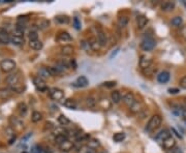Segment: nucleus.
<instances>
[{"label": "nucleus", "instance_id": "nucleus-1", "mask_svg": "<svg viewBox=\"0 0 186 153\" xmlns=\"http://www.w3.org/2000/svg\"><path fill=\"white\" fill-rule=\"evenodd\" d=\"M5 81H6V83L8 84V87L11 88L14 92L22 93V92H24L25 89H26V85L24 84L23 78H22V75L20 72L11 73L9 76H7V78L5 79Z\"/></svg>", "mask_w": 186, "mask_h": 153}, {"label": "nucleus", "instance_id": "nucleus-2", "mask_svg": "<svg viewBox=\"0 0 186 153\" xmlns=\"http://www.w3.org/2000/svg\"><path fill=\"white\" fill-rule=\"evenodd\" d=\"M161 123H162V118H161V116L158 114L153 115L150 118V120H149L147 125H146V130H147L148 133H152V131H154L155 129H157L161 125Z\"/></svg>", "mask_w": 186, "mask_h": 153}, {"label": "nucleus", "instance_id": "nucleus-3", "mask_svg": "<svg viewBox=\"0 0 186 153\" xmlns=\"http://www.w3.org/2000/svg\"><path fill=\"white\" fill-rule=\"evenodd\" d=\"M155 46H156V42H155L154 38L146 37L145 39H143L141 44V49L145 52H150L155 48Z\"/></svg>", "mask_w": 186, "mask_h": 153}, {"label": "nucleus", "instance_id": "nucleus-4", "mask_svg": "<svg viewBox=\"0 0 186 153\" xmlns=\"http://www.w3.org/2000/svg\"><path fill=\"white\" fill-rule=\"evenodd\" d=\"M0 68L4 72H11L16 68V62L11 59H4L0 62Z\"/></svg>", "mask_w": 186, "mask_h": 153}, {"label": "nucleus", "instance_id": "nucleus-5", "mask_svg": "<svg viewBox=\"0 0 186 153\" xmlns=\"http://www.w3.org/2000/svg\"><path fill=\"white\" fill-rule=\"evenodd\" d=\"M49 96L53 100H61L64 97V92L59 88H51L49 89Z\"/></svg>", "mask_w": 186, "mask_h": 153}, {"label": "nucleus", "instance_id": "nucleus-6", "mask_svg": "<svg viewBox=\"0 0 186 153\" xmlns=\"http://www.w3.org/2000/svg\"><path fill=\"white\" fill-rule=\"evenodd\" d=\"M9 122H11V125L14 129L21 131L24 128V123L22 122V120L17 116H11L9 118Z\"/></svg>", "mask_w": 186, "mask_h": 153}, {"label": "nucleus", "instance_id": "nucleus-7", "mask_svg": "<svg viewBox=\"0 0 186 153\" xmlns=\"http://www.w3.org/2000/svg\"><path fill=\"white\" fill-rule=\"evenodd\" d=\"M121 97H122V102L125 103L126 106H128V108L131 105H133V103L135 102V94L130 91H127V92H124L123 94H121Z\"/></svg>", "mask_w": 186, "mask_h": 153}, {"label": "nucleus", "instance_id": "nucleus-8", "mask_svg": "<svg viewBox=\"0 0 186 153\" xmlns=\"http://www.w3.org/2000/svg\"><path fill=\"white\" fill-rule=\"evenodd\" d=\"M140 67L143 69L147 68V67H149L150 65H152V57L150 56V55H147V54H144L141 56V59H140Z\"/></svg>", "mask_w": 186, "mask_h": 153}, {"label": "nucleus", "instance_id": "nucleus-9", "mask_svg": "<svg viewBox=\"0 0 186 153\" xmlns=\"http://www.w3.org/2000/svg\"><path fill=\"white\" fill-rule=\"evenodd\" d=\"M33 84H34V86H35L36 89L39 90V91H46V89H48L45 80L42 79L38 76H34V78H33Z\"/></svg>", "mask_w": 186, "mask_h": 153}, {"label": "nucleus", "instance_id": "nucleus-10", "mask_svg": "<svg viewBox=\"0 0 186 153\" xmlns=\"http://www.w3.org/2000/svg\"><path fill=\"white\" fill-rule=\"evenodd\" d=\"M129 110H130V112L133 113V114L140 115L142 112L145 111L146 108L144 107V105H143L142 102H138V100H135V102L133 103V105H131L129 107Z\"/></svg>", "mask_w": 186, "mask_h": 153}, {"label": "nucleus", "instance_id": "nucleus-11", "mask_svg": "<svg viewBox=\"0 0 186 153\" xmlns=\"http://www.w3.org/2000/svg\"><path fill=\"white\" fill-rule=\"evenodd\" d=\"M97 41L98 44L100 45V47H105L108 44V35L105 34V32L104 30H101L100 28H98L97 30Z\"/></svg>", "mask_w": 186, "mask_h": 153}, {"label": "nucleus", "instance_id": "nucleus-12", "mask_svg": "<svg viewBox=\"0 0 186 153\" xmlns=\"http://www.w3.org/2000/svg\"><path fill=\"white\" fill-rule=\"evenodd\" d=\"M161 144H162L163 148L166 150H167V151H169V150H172L173 148H175L176 147V141L172 136H170V138H167L166 140H164Z\"/></svg>", "mask_w": 186, "mask_h": 153}, {"label": "nucleus", "instance_id": "nucleus-13", "mask_svg": "<svg viewBox=\"0 0 186 153\" xmlns=\"http://www.w3.org/2000/svg\"><path fill=\"white\" fill-rule=\"evenodd\" d=\"M57 41L59 42H69L73 41V37L66 31H60L57 35Z\"/></svg>", "mask_w": 186, "mask_h": 153}, {"label": "nucleus", "instance_id": "nucleus-14", "mask_svg": "<svg viewBox=\"0 0 186 153\" xmlns=\"http://www.w3.org/2000/svg\"><path fill=\"white\" fill-rule=\"evenodd\" d=\"M170 137V130L169 129H162L158 133L156 136H155V140L159 143H162L164 140H166L167 138Z\"/></svg>", "mask_w": 186, "mask_h": 153}, {"label": "nucleus", "instance_id": "nucleus-15", "mask_svg": "<svg viewBox=\"0 0 186 153\" xmlns=\"http://www.w3.org/2000/svg\"><path fill=\"white\" fill-rule=\"evenodd\" d=\"M73 146H74L73 142H71V141H69L67 139L66 141H64L63 143H61L58 147L62 152H69L70 150L73 148Z\"/></svg>", "mask_w": 186, "mask_h": 153}, {"label": "nucleus", "instance_id": "nucleus-16", "mask_svg": "<svg viewBox=\"0 0 186 153\" xmlns=\"http://www.w3.org/2000/svg\"><path fill=\"white\" fill-rule=\"evenodd\" d=\"M12 91L9 87L0 88V99H8L12 95Z\"/></svg>", "mask_w": 186, "mask_h": 153}, {"label": "nucleus", "instance_id": "nucleus-17", "mask_svg": "<svg viewBox=\"0 0 186 153\" xmlns=\"http://www.w3.org/2000/svg\"><path fill=\"white\" fill-rule=\"evenodd\" d=\"M149 22L148 18L145 16V15H141L136 18V26H138L139 29H143L147 26V24Z\"/></svg>", "mask_w": 186, "mask_h": 153}, {"label": "nucleus", "instance_id": "nucleus-18", "mask_svg": "<svg viewBox=\"0 0 186 153\" xmlns=\"http://www.w3.org/2000/svg\"><path fill=\"white\" fill-rule=\"evenodd\" d=\"M88 83H89V82H88V80H87L86 76H79V78L77 79L74 83H73V86L79 87V88H83V87H86L87 85H88Z\"/></svg>", "mask_w": 186, "mask_h": 153}, {"label": "nucleus", "instance_id": "nucleus-19", "mask_svg": "<svg viewBox=\"0 0 186 153\" xmlns=\"http://www.w3.org/2000/svg\"><path fill=\"white\" fill-rule=\"evenodd\" d=\"M175 7H176V3L174 1H166L160 5V8L164 13H169V11H172L174 8H175Z\"/></svg>", "mask_w": 186, "mask_h": 153}, {"label": "nucleus", "instance_id": "nucleus-20", "mask_svg": "<svg viewBox=\"0 0 186 153\" xmlns=\"http://www.w3.org/2000/svg\"><path fill=\"white\" fill-rule=\"evenodd\" d=\"M37 72H38V76H40V78L43 79V80L50 78V76H52L49 67H46V66H40L38 70H37Z\"/></svg>", "mask_w": 186, "mask_h": 153}, {"label": "nucleus", "instance_id": "nucleus-21", "mask_svg": "<svg viewBox=\"0 0 186 153\" xmlns=\"http://www.w3.org/2000/svg\"><path fill=\"white\" fill-rule=\"evenodd\" d=\"M170 80V72H166V70H163V72H161L159 75L157 76V81L159 82L161 84H166Z\"/></svg>", "mask_w": 186, "mask_h": 153}, {"label": "nucleus", "instance_id": "nucleus-22", "mask_svg": "<svg viewBox=\"0 0 186 153\" xmlns=\"http://www.w3.org/2000/svg\"><path fill=\"white\" fill-rule=\"evenodd\" d=\"M28 21H29V19H28V17L26 16H20L18 17V20H17V25H16V27H18V28H21V29H25V27H26Z\"/></svg>", "mask_w": 186, "mask_h": 153}, {"label": "nucleus", "instance_id": "nucleus-23", "mask_svg": "<svg viewBox=\"0 0 186 153\" xmlns=\"http://www.w3.org/2000/svg\"><path fill=\"white\" fill-rule=\"evenodd\" d=\"M11 42V36L7 32L5 31V30L3 29H0V44H8V42Z\"/></svg>", "mask_w": 186, "mask_h": 153}, {"label": "nucleus", "instance_id": "nucleus-24", "mask_svg": "<svg viewBox=\"0 0 186 153\" xmlns=\"http://www.w3.org/2000/svg\"><path fill=\"white\" fill-rule=\"evenodd\" d=\"M74 52V49L73 46L70 45H65L61 48V54L64 55V56H70L73 55Z\"/></svg>", "mask_w": 186, "mask_h": 153}, {"label": "nucleus", "instance_id": "nucleus-25", "mask_svg": "<svg viewBox=\"0 0 186 153\" xmlns=\"http://www.w3.org/2000/svg\"><path fill=\"white\" fill-rule=\"evenodd\" d=\"M36 26H37V28H39L40 30L46 29L50 26V21L48 19H39V20H37Z\"/></svg>", "mask_w": 186, "mask_h": 153}, {"label": "nucleus", "instance_id": "nucleus-26", "mask_svg": "<svg viewBox=\"0 0 186 153\" xmlns=\"http://www.w3.org/2000/svg\"><path fill=\"white\" fill-rule=\"evenodd\" d=\"M18 109V112L19 114H20V116H22V117H24V116H26L27 112H28V107L25 103H20L17 107Z\"/></svg>", "mask_w": 186, "mask_h": 153}, {"label": "nucleus", "instance_id": "nucleus-27", "mask_svg": "<svg viewBox=\"0 0 186 153\" xmlns=\"http://www.w3.org/2000/svg\"><path fill=\"white\" fill-rule=\"evenodd\" d=\"M86 145L88 147H90L91 149L95 150V149H97V148L100 147V143H99V141L96 140V139H88V140H87Z\"/></svg>", "mask_w": 186, "mask_h": 153}, {"label": "nucleus", "instance_id": "nucleus-28", "mask_svg": "<svg viewBox=\"0 0 186 153\" xmlns=\"http://www.w3.org/2000/svg\"><path fill=\"white\" fill-rule=\"evenodd\" d=\"M63 105L65 108L69 109V110H74L77 108V102L73 98H67L64 100Z\"/></svg>", "mask_w": 186, "mask_h": 153}, {"label": "nucleus", "instance_id": "nucleus-29", "mask_svg": "<svg viewBox=\"0 0 186 153\" xmlns=\"http://www.w3.org/2000/svg\"><path fill=\"white\" fill-rule=\"evenodd\" d=\"M121 93H120V91H118V90H115V91H113V92L111 93V99H112V103H120V100H121Z\"/></svg>", "mask_w": 186, "mask_h": 153}, {"label": "nucleus", "instance_id": "nucleus-30", "mask_svg": "<svg viewBox=\"0 0 186 153\" xmlns=\"http://www.w3.org/2000/svg\"><path fill=\"white\" fill-rule=\"evenodd\" d=\"M29 46H30V48L31 49H33V50H35V51H39V50H42V42L39 41V39H37V41H32V42H29Z\"/></svg>", "mask_w": 186, "mask_h": 153}, {"label": "nucleus", "instance_id": "nucleus-31", "mask_svg": "<svg viewBox=\"0 0 186 153\" xmlns=\"http://www.w3.org/2000/svg\"><path fill=\"white\" fill-rule=\"evenodd\" d=\"M11 42L16 46H21V45L24 44V37H23V36L11 35Z\"/></svg>", "mask_w": 186, "mask_h": 153}, {"label": "nucleus", "instance_id": "nucleus-32", "mask_svg": "<svg viewBox=\"0 0 186 153\" xmlns=\"http://www.w3.org/2000/svg\"><path fill=\"white\" fill-rule=\"evenodd\" d=\"M156 70H157V67L152 64V65H150L149 67H147V68L143 69L142 72H143V73H144L145 76H152L153 73L156 72Z\"/></svg>", "mask_w": 186, "mask_h": 153}, {"label": "nucleus", "instance_id": "nucleus-33", "mask_svg": "<svg viewBox=\"0 0 186 153\" xmlns=\"http://www.w3.org/2000/svg\"><path fill=\"white\" fill-rule=\"evenodd\" d=\"M42 119V114L40 112H37V111H34L31 115V121L36 123V122H39L40 120Z\"/></svg>", "mask_w": 186, "mask_h": 153}, {"label": "nucleus", "instance_id": "nucleus-34", "mask_svg": "<svg viewBox=\"0 0 186 153\" xmlns=\"http://www.w3.org/2000/svg\"><path fill=\"white\" fill-rule=\"evenodd\" d=\"M55 21L59 24H68L69 23V18H68L67 16H63V15H61V16L56 17Z\"/></svg>", "mask_w": 186, "mask_h": 153}, {"label": "nucleus", "instance_id": "nucleus-35", "mask_svg": "<svg viewBox=\"0 0 186 153\" xmlns=\"http://www.w3.org/2000/svg\"><path fill=\"white\" fill-rule=\"evenodd\" d=\"M58 122L62 125V126H65V125H68L70 123V120L65 115L61 114V115H59V117H58Z\"/></svg>", "mask_w": 186, "mask_h": 153}, {"label": "nucleus", "instance_id": "nucleus-36", "mask_svg": "<svg viewBox=\"0 0 186 153\" xmlns=\"http://www.w3.org/2000/svg\"><path fill=\"white\" fill-rule=\"evenodd\" d=\"M78 153H95V150L91 149L87 145H84V146L79 147V149H78Z\"/></svg>", "mask_w": 186, "mask_h": 153}, {"label": "nucleus", "instance_id": "nucleus-37", "mask_svg": "<svg viewBox=\"0 0 186 153\" xmlns=\"http://www.w3.org/2000/svg\"><path fill=\"white\" fill-rule=\"evenodd\" d=\"M98 103H99V106L101 107L102 109L104 110H108L111 108V106H112V103L108 102V100L107 99V98H102V99H100L98 102Z\"/></svg>", "mask_w": 186, "mask_h": 153}, {"label": "nucleus", "instance_id": "nucleus-38", "mask_svg": "<svg viewBox=\"0 0 186 153\" xmlns=\"http://www.w3.org/2000/svg\"><path fill=\"white\" fill-rule=\"evenodd\" d=\"M90 42V46H91V49L93 51H97L99 48H100V45L98 44V41L95 38H89L88 39Z\"/></svg>", "mask_w": 186, "mask_h": 153}, {"label": "nucleus", "instance_id": "nucleus-39", "mask_svg": "<svg viewBox=\"0 0 186 153\" xmlns=\"http://www.w3.org/2000/svg\"><path fill=\"white\" fill-rule=\"evenodd\" d=\"M128 21H129V19L126 16H122L118 19V25L120 27H122V28L123 27H126L127 24H128Z\"/></svg>", "mask_w": 186, "mask_h": 153}, {"label": "nucleus", "instance_id": "nucleus-40", "mask_svg": "<svg viewBox=\"0 0 186 153\" xmlns=\"http://www.w3.org/2000/svg\"><path fill=\"white\" fill-rule=\"evenodd\" d=\"M124 139H125V133H116L113 136V140L115 141V142H117V143L122 142Z\"/></svg>", "mask_w": 186, "mask_h": 153}, {"label": "nucleus", "instance_id": "nucleus-41", "mask_svg": "<svg viewBox=\"0 0 186 153\" xmlns=\"http://www.w3.org/2000/svg\"><path fill=\"white\" fill-rule=\"evenodd\" d=\"M182 23H183V20L181 17H175V18H173L172 21H170V24L175 27H180L182 25Z\"/></svg>", "mask_w": 186, "mask_h": 153}, {"label": "nucleus", "instance_id": "nucleus-42", "mask_svg": "<svg viewBox=\"0 0 186 153\" xmlns=\"http://www.w3.org/2000/svg\"><path fill=\"white\" fill-rule=\"evenodd\" d=\"M67 140V136H65V134H61V136H57L55 137V143L57 144V145L59 146L61 143H63L64 141Z\"/></svg>", "mask_w": 186, "mask_h": 153}, {"label": "nucleus", "instance_id": "nucleus-43", "mask_svg": "<svg viewBox=\"0 0 186 153\" xmlns=\"http://www.w3.org/2000/svg\"><path fill=\"white\" fill-rule=\"evenodd\" d=\"M81 46H82V49L84 51H87V52H88L89 50L92 51L89 41H82V42H81Z\"/></svg>", "mask_w": 186, "mask_h": 153}, {"label": "nucleus", "instance_id": "nucleus-44", "mask_svg": "<svg viewBox=\"0 0 186 153\" xmlns=\"http://www.w3.org/2000/svg\"><path fill=\"white\" fill-rule=\"evenodd\" d=\"M28 36H29L30 42L37 41V39H38V35H37V32H35V31H30L29 34H28Z\"/></svg>", "mask_w": 186, "mask_h": 153}, {"label": "nucleus", "instance_id": "nucleus-45", "mask_svg": "<svg viewBox=\"0 0 186 153\" xmlns=\"http://www.w3.org/2000/svg\"><path fill=\"white\" fill-rule=\"evenodd\" d=\"M115 85H116V82H115V81H108V82H104V83H102L101 86L107 87V88H112V87H114Z\"/></svg>", "mask_w": 186, "mask_h": 153}, {"label": "nucleus", "instance_id": "nucleus-46", "mask_svg": "<svg viewBox=\"0 0 186 153\" xmlns=\"http://www.w3.org/2000/svg\"><path fill=\"white\" fill-rule=\"evenodd\" d=\"M54 128H55V125L52 123V122H46V124H45V129L46 130H54Z\"/></svg>", "mask_w": 186, "mask_h": 153}, {"label": "nucleus", "instance_id": "nucleus-47", "mask_svg": "<svg viewBox=\"0 0 186 153\" xmlns=\"http://www.w3.org/2000/svg\"><path fill=\"white\" fill-rule=\"evenodd\" d=\"M179 85H180V87L183 88V89H186V76H183L181 80H180Z\"/></svg>", "mask_w": 186, "mask_h": 153}, {"label": "nucleus", "instance_id": "nucleus-48", "mask_svg": "<svg viewBox=\"0 0 186 153\" xmlns=\"http://www.w3.org/2000/svg\"><path fill=\"white\" fill-rule=\"evenodd\" d=\"M31 152L32 153H42V148H40L39 146H33L32 147V149H31Z\"/></svg>", "mask_w": 186, "mask_h": 153}, {"label": "nucleus", "instance_id": "nucleus-49", "mask_svg": "<svg viewBox=\"0 0 186 153\" xmlns=\"http://www.w3.org/2000/svg\"><path fill=\"white\" fill-rule=\"evenodd\" d=\"M180 34H181L182 37L186 41V25L181 27V30H180Z\"/></svg>", "mask_w": 186, "mask_h": 153}, {"label": "nucleus", "instance_id": "nucleus-50", "mask_svg": "<svg viewBox=\"0 0 186 153\" xmlns=\"http://www.w3.org/2000/svg\"><path fill=\"white\" fill-rule=\"evenodd\" d=\"M96 103V102L94 100V98L93 97H89L88 99H87V105H88L89 107H93Z\"/></svg>", "mask_w": 186, "mask_h": 153}, {"label": "nucleus", "instance_id": "nucleus-51", "mask_svg": "<svg viewBox=\"0 0 186 153\" xmlns=\"http://www.w3.org/2000/svg\"><path fill=\"white\" fill-rule=\"evenodd\" d=\"M73 24H74V28L76 29H80L81 27V23L78 18H73Z\"/></svg>", "mask_w": 186, "mask_h": 153}, {"label": "nucleus", "instance_id": "nucleus-52", "mask_svg": "<svg viewBox=\"0 0 186 153\" xmlns=\"http://www.w3.org/2000/svg\"><path fill=\"white\" fill-rule=\"evenodd\" d=\"M169 153H183V151L180 148L175 147V148H173L172 150H169Z\"/></svg>", "mask_w": 186, "mask_h": 153}, {"label": "nucleus", "instance_id": "nucleus-53", "mask_svg": "<svg viewBox=\"0 0 186 153\" xmlns=\"http://www.w3.org/2000/svg\"><path fill=\"white\" fill-rule=\"evenodd\" d=\"M167 91H169V93H170V94H177V93L180 92V90L178 89V88H170Z\"/></svg>", "mask_w": 186, "mask_h": 153}, {"label": "nucleus", "instance_id": "nucleus-54", "mask_svg": "<svg viewBox=\"0 0 186 153\" xmlns=\"http://www.w3.org/2000/svg\"><path fill=\"white\" fill-rule=\"evenodd\" d=\"M172 130L174 131V133H176V136H177V137H178V138H180V139H181V138H182V136H181V134H179V133H178V131H176V129H175V128H172Z\"/></svg>", "mask_w": 186, "mask_h": 153}, {"label": "nucleus", "instance_id": "nucleus-55", "mask_svg": "<svg viewBox=\"0 0 186 153\" xmlns=\"http://www.w3.org/2000/svg\"><path fill=\"white\" fill-rule=\"evenodd\" d=\"M182 114H183V117H184V119L186 120V110H184V111H183Z\"/></svg>", "mask_w": 186, "mask_h": 153}, {"label": "nucleus", "instance_id": "nucleus-56", "mask_svg": "<svg viewBox=\"0 0 186 153\" xmlns=\"http://www.w3.org/2000/svg\"><path fill=\"white\" fill-rule=\"evenodd\" d=\"M183 4H184L185 7H186V1H183Z\"/></svg>", "mask_w": 186, "mask_h": 153}, {"label": "nucleus", "instance_id": "nucleus-57", "mask_svg": "<svg viewBox=\"0 0 186 153\" xmlns=\"http://www.w3.org/2000/svg\"><path fill=\"white\" fill-rule=\"evenodd\" d=\"M22 153H27V152H22Z\"/></svg>", "mask_w": 186, "mask_h": 153}, {"label": "nucleus", "instance_id": "nucleus-58", "mask_svg": "<svg viewBox=\"0 0 186 153\" xmlns=\"http://www.w3.org/2000/svg\"><path fill=\"white\" fill-rule=\"evenodd\" d=\"M185 103H186V100H185Z\"/></svg>", "mask_w": 186, "mask_h": 153}]
</instances>
